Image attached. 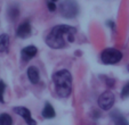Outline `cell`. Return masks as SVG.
Masks as SVG:
<instances>
[{
  "mask_svg": "<svg viewBox=\"0 0 129 125\" xmlns=\"http://www.w3.org/2000/svg\"><path fill=\"white\" fill-rule=\"evenodd\" d=\"M110 116H111V118H112L114 125H129V122L127 120V118L124 117L120 111L113 110V111H111Z\"/></svg>",
  "mask_w": 129,
  "mask_h": 125,
  "instance_id": "30bf717a",
  "label": "cell"
},
{
  "mask_svg": "<svg viewBox=\"0 0 129 125\" xmlns=\"http://www.w3.org/2000/svg\"><path fill=\"white\" fill-rule=\"evenodd\" d=\"M8 16L10 17L12 21H15L17 17L20 16V9L16 5H12L9 8H8Z\"/></svg>",
  "mask_w": 129,
  "mask_h": 125,
  "instance_id": "4fadbf2b",
  "label": "cell"
},
{
  "mask_svg": "<svg viewBox=\"0 0 129 125\" xmlns=\"http://www.w3.org/2000/svg\"><path fill=\"white\" fill-rule=\"evenodd\" d=\"M31 33H32V27H31V24H30L27 21L23 22L16 30V35L22 39H25V38H27V36H30Z\"/></svg>",
  "mask_w": 129,
  "mask_h": 125,
  "instance_id": "52a82bcc",
  "label": "cell"
},
{
  "mask_svg": "<svg viewBox=\"0 0 129 125\" xmlns=\"http://www.w3.org/2000/svg\"><path fill=\"white\" fill-rule=\"evenodd\" d=\"M0 125H13V117L9 114H0Z\"/></svg>",
  "mask_w": 129,
  "mask_h": 125,
  "instance_id": "5bb4252c",
  "label": "cell"
},
{
  "mask_svg": "<svg viewBox=\"0 0 129 125\" xmlns=\"http://www.w3.org/2000/svg\"><path fill=\"white\" fill-rule=\"evenodd\" d=\"M53 83L57 96L68 98L72 92V75L68 70H61L54 73Z\"/></svg>",
  "mask_w": 129,
  "mask_h": 125,
  "instance_id": "7a4b0ae2",
  "label": "cell"
},
{
  "mask_svg": "<svg viewBox=\"0 0 129 125\" xmlns=\"http://www.w3.org/2000/svg\"><path fill=\"white\" fill-rule=\"evenodd\" d=\"M121 98L122 99H126V98H129V82L127 84L123 85L121 90Z\"/></svg>",
  "mask_w": 129,
  "mask_h": 125,
  "instance_id": "2e32d148",
  "label": "cell"
},
{
  "mask_svg": "<svg viewBox=\"0 0 129 125\" xmlns=\"http://www.w3.org/2000/svg\"><path fill=\"white\" fill-rule=\"evenodd\" d=\"M114 101H115L114 94L111 91H109V90L104 91L97 99L98 106H100V108L103 109V110H110V109L113 107V105H114Z\"/></svg>",
  "mask_w": 129,
  "mask_h": 125,
  "instance_id": "5b68a950",
  "label": "cell"
},
{
  "mask_svg": "<svg viewBox=\"0 0 129 125\" xmlns=\"http://www.w3.org/2000/svg\"><path fill=\"white\" fill-rule=\"evenodd\" d=\"M6 90V84L4 81H0V102L4 103L5 102V99H4V93H5Z\"/></svg>",
  "mask_w": 129,
  "mask_h": 125,
  "instance_id": "9a60e30c",
  "label": "cell"
},
{
  "mask_svg": "<svg viewBox=\"0 0 129 125\" xmlns=\"http://www.w3.org/2000/svg\"><path fill=\"white\" fill-rule=\"evenodd\" d=\"M47 7H48V9L50 10V12H55V10H56V4L53 3L51 0H48V1H47Z\"/></svg>",
  "mask_w": 129,
  "mask_h": 125,
  "instance_id": "e0dca14e",
  "label": "cell"
},
{
  "mask_svg": "<svg viewBox=\"0 0 129 125\" xmlns=\"http://www.w3.org/2000/svg\"><path fill=\"white\" fill-rule=\"evenodd\" d=\"M59 13L65 18H74L79 14V5L76 0H63L59 4Z\"/></svg>",
  "mask_w": 129,
  "mask_h": 125,
  "instance_id": "3957f363",
  "label": "cell"
},
{
  "mask_svg": "<svg viewBox=\"0 0 129 125\" xmlns=\"http://www.w3.org/2000/svg\"><path fill=\"white\" fill-rule=\"evenodd\" d=\"M122 57L123 55L121 51L114 48H106L101 53V60L103 64H106V65H113L121 61Z\"/></svg>",
  "mask_w": 129,
  "mask_h": 125,
  "instance_id": "277c9868",
  "label": "cell"
},
{
  "mask_svg": "<svg viewBox=\"0 0 129 125\" xmlns=\"http://www.w3.org/2000/svg\"><path fill=\"white\" fill-rule=\"evenodd\" d=\"M127 71L129 72V64H128V66H127Z\"/></svg>",
  "mask_w": 129,
  "mask_h": 125,
  "instance_id": "d6986e66",
  "label": "cell"
},
{
  "mask_svg": "<svg viewBox=\"0 0 129 125\" xmlns=\"http://www.w3.org/2000/svg\"><path fill=\"white\" fill-rule=\"evenodd\" d=\"M77 30L70 25H56L50 30L46 36V43L53 49H61L66 46L68 42L74 41V34Z\"/></svg>",
  "mask_w": 129,
  "mask_h": 125,
  "instance_id": "6da1fadb",
  "label": "cell"
},
{
  "mask_svg": "<svg viewBox=\"0 0 129 125\" xmlns=\"http://www.w3.org/2000/svg\"><path fill=\"white\" fill-rule=\"evenodd\" d=\"M37 52H38L37 47L27 46V47H25V48H23L22 51H21V58H22V60H24V61H29V60H31L32 58L37 55Z\"/></svg>",
  "mask_w": 129,
  "mask_h": 125,
  "instance_id": "ba28073f",
  "label": "cell"
},
{
  "mask_svg": "<svg viewBox=\"0 0 129 125\" xmlns=\"http://www.w3.org/2000/svg\"><path fill=\"white\" fill-rule=\"evenodd\" d=\"M105 81H106V85H107V87L112 88L113 85H114V80H113V79H109V77H107V79H105Z\"/></svg>",
  "mask_w": 129,
  "mask_h": 125,
  "instance_id": "ac0fdd59",
  "label": "cell"
},
{
  "mask_svg": "<svg viewBox=\"0 0 129 125\" xmlns=\"http://www.w3.org/2000/svg\"><path fill=\"white\" fill-rule=\"evenodd\" d=\"M51 1H53V3H56V1H57V0H51Z\"/></svg>",
  "mask_w": 129,
  "mask_h": 125,
  "instance_id": "ffe728a7",
  "label": "cell"
},
{
  "mask_svg": "<svg viewBox=\"0 0 129 125\" xmlns=\"http://www.w3.org/2000/svg\"><path fill=\"white\" fill-rule=\"evenodd\" d=\"M9 48V35L0 34V52H7Z\"/></svg>",
  "mask_w": 129,
  "mask_h": 125,
  "instance_id": "7c38bea8",
  "label": "cell"
},
{
  "mask_svg": "<svg viewBox=\"0 0 129 125\" xmlns=\"http://www.w3.org/2000/svg\"><path fill=\"white\" fill-rule=\"evenodd\" d=\"M41 116L46 119H51L56 116V113H55V109L54 107L51 106L49 102H46L45 103L44 108H42V111H41Z\"/></svg>",
  "mask_w": 129,
  "mask_h": 125,
  "instance_id": "8fae6325",
  "label": "cell"
},
{
  "mask_svg": "<svg viewBox=\"0 0 129 125\" xmlns=\"http://www.w3.org/2000/svg\"><path fill=\"white\" fill-rule=\"evenodd\" d=\"M14 113H16L17 115H20L21 117H23V119L25 120L27 125H37V122L33 119L31 115V111L26 108V107H22V106H18V107H14Z\"/></svg>",
  "mask_w": 129,
  "mask_h": 125,
  "instance_id": "8992f818",
  "label": "cell"
},
{
  "mask_svg": "<svg viewBox=\"0 0 129 125\" xmlns=\"http://www.w3.org/2000/svg\"><path fill=\"white\" fill-rule=\"evenodd\" d=\"M27 79L30 80L32 84H38L40 81V73H39V70L36 67V66H30L27 68Z\"/></svg>",
  "mask_w": 129,
  "mask_h": 125,
  "instance_id": "9c48e42d",
  "label": "cell"
}]
</instances>
